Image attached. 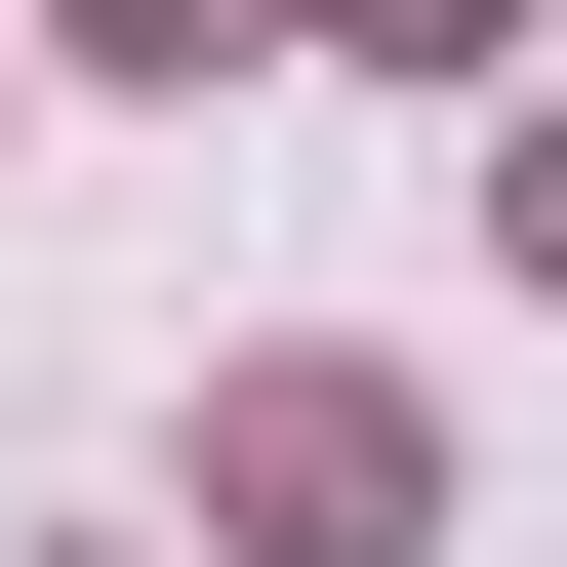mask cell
<instances>
[{
  "mask_svg": "<svg viewBox=\"0 0 567 567\" xmlns=\"http://www.w3.org/2000/svg\"><path fill=\"white\" fill-rule=\"evenodd\" d=\"M527 244H567V122H527Z\"/></svg>",
  "mask_w": 567,
  "mask_h": 567,
  "instance_id": "cell-2",
  "label": "cell"
},
{
  "mask_svg": "<svg viewBox=\"0 0 567 567\" xmlns=\"http://www.w3.org/2000/svg\"><path fill=\"white\" fill-rule=\"evenodd\" d=\"M244 527H284V567H405V405L284 365V405H244Z\"/></svg>",
  "mask_w": 567,
  "mask_h": 567,
  "instance_id": "cell-1",
  "label": "cell"
}]
</instances>
